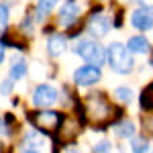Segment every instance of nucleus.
Masks as SVG:
<instances>
[{
	"label": "nucleus",
	"instance_id": "4468645a",
	"mask_svg": "<svg viewBox=\"0 0 153 153\" xmlns=\"http://www.w3.org/2000/svg\"><path fill=\"white\" fill-rule=\"evenodd\" d=\"M2 43H4V45H10V47H14V49H21V51L29 47L27 35H19V33H4Z\"/></svg>",
	"mask_w": 153,
	"mask_h": 153
},
{
	"label": "nucleus",
	"instance_id": "393cba45",
	"mask_svg": "<svg viewBox=\"0 0 153 153\" xmlns=\"http://www.w3.org/2000/svg\"><path fill=\"white\" fill-rule=\"evenodd\" d=\"M2 59H4V43L0 41V63H2Z\"/></svg>",
	"mask_w": 153,
	"mask_h": 153
},
{
	"label": "nucleus",
	"instance_id": "f3484780",
	"mask_svg": "<svg viewBox=\"0 0 153 153\" xmlns=\"http://www.w3.org/2000/svg\"><path fill=\"white\" fill-rule=\"evenodd\" d=\"M114 131H117V135L120 139H133L135 137V125H133V120H120Z\"/></svg>",
	"mask_w": 153,
	"mask_h": 153
},
{
	"label": "nucleus",
	"instance_id": "39448f33",
	"mask_svg": "<svg viewBox=\"0 0 153 153\" xmlns=\"http://www.w3.org/2000/svg\"><path fill=\"white\" fill-rule=\"evenodd\" d=\"M55 102H57V90L51 84H41L35 88V92H33V104L35 106H39L43 110L47 106L55 104Z\"/></svg>",
	"mask_w": 153,
	"mask_h": 153
},
{
	"label": "nucleus",
	"instance_id": "aec40b11",
	"mask_svg": "<svg viewBox=\"0 0 153 153\" xmlns=\"http://www.w3.org/2000/svg\"><path fill=\"white\" fill-rule=\"evenodd\" d=\"M114 98H117L120 104H131V100H133V90L127 88V86H118L117 90H114Z\"/></svg>",
	"mask_w": 153,
	"mask_h": 153
},
{
	"label": "nucleus",
	"instance_id": "1a4fd4ad",
	"mask_svg": "<svg viewBox=\"0 0 153 153\" xmlns=\"http://www.w3.org/2000/svg\"><path fill=\"white\" fill-rule=\"evenodd\" d=\"M78 16H80V4L76 2V0H65L63 4H61V8H59V25L61 27H71V25L78 21Z\"/></svg>",
	"mask_w": 153,
	"mask_h": 153
},
{
	"label": "nucleus",
	"instance_id": "f03ea898",
	"mask_svg": "<svg viewBox=\"0 0 153 153\" xmlns=\"http://www.w3.org/2000/svg\"><path fill=\"white\" fill-rule=\"evenodd\" d=\"M63 118H65V114H61L57 110H47V108H43V110H31L27 114V120L37 131H41L43 135H55L59 131V127H61V123H63Z\"/></svg>",
	"mask_w": 153,
	"mask_h": 153
},
{
	"label": "nucleus",
	"instance_id": "f8f14e48",
	"mask_svg": "<svg viewBox=\"0 0 153 153\" xmlns=\"http://www.w3.org/2000/svg\"><path fill=\"white\" fill-rule=\"evenodd\" d=\"M65 47H68V39L63 35H51L47 39V53L51 55V57H57V55H61L63 51H65Z\"/></svg>",
	"mask_w": 153,
	"mask_h": 153
},
{
	"label": "nucleus",
	"instance_id": "dca6fc26",
	"mask_svg": "<svg viewBox=\"0 0 153 153\" xmlns=\"http://www.w3.org/2000/svg\"><path fill=\"white\" fill-rule=\"evenodd\" d=\"M57 2H61V0H39V4H37V8H35L37 21H45V16L55 8Z\"/></svg>",
	"mask_w": 153,
	"mask_h": 153
},
{
	"label": "nucleus",
	"instance_id": "2eb2a0df",
	"mask_svg": "<svg viewBox=\"0 0 153 153\" xmlns=\"http://www.w3.org/2000/svg\"><path fill=\"white\" fill-rule=\"evenodd\" d=\"M139 104H141V110H147V112H151V110H153V82H149L141 90Z\"/></svg>",
	"mask_w": 153,
	"mask_h": 153
},
{
	"label": "nucleus",
	"instance_id": "20e7f679",
	"mask_svg": "<svg viewBox=\"0 0 153 153\" xmlns=\"http://www.w3.org/2000/svg\"><path fill=\"white\" fill-rule=\"evenodd\" d=\"M74 53L80 55L88 65H96V68H100L106 61V49L94 39H82L80 43H76Z\"/></svg>",
	"mask_w": 153,
	"mask_h": 153
},
{
	"label": "nucleus",
	"instance_id": "6e6552de",
	"mask_svg": "<svg viewBox=\"0 0 153 153\" xmlns=\"http://www.w3.org/2000/svg\"><path fill=\"white\" fill-rule=\"evenodd\" d=\"M131 25L139 31H147L153 27V6H139L131 14Z\"/></svg>",
	"mask_w": 153,
	"mask_h": 153
},
{
	"label": "nucleus",
	"instance_id": "b1692460",
	"mask_svg": "<svg viewBox=\"0 0 153 153\" xmlns=\"http://www.w3.org/2000/svg\"><path fill=\"white\" fill-rule=\"evenodd\" d=\"M33 21H35L33 16H29V14L25 16V21H23V31H27V35L33 31Z\"/></svg>",
	"mask_w": 153,
	"mask_h": 153
},
{
	"label": "nucleus",
	"instance_id": "412c9836",
	"mask_svg": "<svg viewBox=\"0 0 153 153\" xmlns=\"http://www.w3.org/2000/svg\"><path fill=\"white\" fill-rule=\"evenodd\" d=\"M8 19H10V10H8V6H6V4H0V33H6Z\"/></svg>",
	"mask_w": 153,
	"mask_h": 153
},
{
	"label": "nucleus",
	"instance_id": "a878e982",
	"mask_svg": "<svg viewBox=\"0 0 153 153\" xmlns=\"http://www.w3.org/2000/svg\"><path fill=\"white\" fill-rule=\"evenodd\" d=\"M63 153H82V151H80V149H76V147H68Z\"/></svg>",
	"mask_w": 153,
	"mask_h": 153
},
{
	"label": "nucleus",
	"instance_id": "9d476101",
	"mask_svg": "<svg viewBox=\"0 0 153 153\" xmlns=\"http://www.w3.org/2000/svg\"><path fill=\"white\" fill-rule=\"evenodd\" d=\"M110 27H112V23L104 14H92L88 19V33L94 37H104L110 31Z\"/></svg>",
	"mask_w": 153,
	"mask_h": 153
},
{
	"label": "nucleus",
	"instance_id": "ddd939ff",
	"mask_svg": "<svg viewBox=\"0 0 153 153\" xmlns=\"http://www.w3.org/2000/svg\"><path fill=\"white\" fill-rule=\"evenodd\" d=\"M127 49L131 53H149L151 47H149V41L145 35H133L127 41Z\"/></svg>",
	"mask_w": 153,
	"mask_h": 153
},
{
	"label": "nucleus",
	"instance_id": "9b49d317",
	"mask_svg": "<svg viewBox=\"0 0 153 153\" xmlns=\"http://www.w3.org/2000/svg\"><path fill=\"white\" fill-rule=\"evenodd\" d=\"M43 151V137L37 133H27L19 145V153H41Z\"/></svg>",
	"mask_w": 153,
	"mask_h": 153
},
{
	"label": "nucleus",
	"instance_id": "6ab92c4d",
	"mask_svg": "<svg viewBox=\"0 0 153 153\" xmlns=\"http://www.w3.org/2000/svg\"><path fill=\"white\" fill-rule=\"evenodd\" d=\"M131 149H133V153H147L149 151V141H147V137H143V135L133 137V139H131Z\"/></svg>",
	"mask_w": 153,
	"mask_h": 153
},
{
	"label": "nucleus",
	"instance_id": "4be33fe9",
	"mask_svg": "<svg viewBox=\"0 0 153 153\" xmlns=\"http://www.w3.org/2000/svg\"><path fill=\"white\" fill-rule=\"evenodd\" d=\"M92 151H94V153H112V143L106 141V139H102V141H98L94 145Z\"/></svg>",
	"mask_w": 153,
	"mask_h": 153
},
{
	"label": "nucleus",
	"instance_id": "5701e85b",
	"mask_svg": "<svg viewBox=\"0 0 153 153\" xmlns=\"http://www.w3.org/2000/svg\"><path fill=\"white\" fill-rule=\"evenodd\" d=\"M12 88H14V84H12V80L8 78V80H4V82L0 84V94H4V96H8L12 92Z\"/></svg>",
	"mask_w": 153,
	"mask_h": 153
},
{
	"label": "nucleus",
	"instance_id": "bb28decb",
	"mask_svg": "<svg viewBox=\"0 0 153 153\" xmlns=\"http://www.w3.org/2000/svg\"><path fill=\"white\" fill-rule=\"evenodd\" d=\"M141 2V6H151L153 4V0H139Z\"/></svg>",
	"mask_w": 153,
	"mask_h": 153
},
{
	"label": "nucleus",
	"instance_id": "a211bd4d",
	"mask_svg": "<svg viewBox=\"0 0 153 153\" xmlns=\"http://www.w3.org/2000/svg\"><path fill=\"white\" fill-rule=\"evenodd\" d=\"M8 74H10L12 82H14V80H21L25 74H27V63H25L23 59H14L10 63V71H8Z\"/></svg>",
	"mask_w": 153,
	"mask_h": 153
},
{
	"label": "nucleus",
	"instance_id": "0eeeda50",
	"mask_svg": "<svg viewBox=\"0 0 153 153\" xmlns=\"http://www.w3.org/2000/svg\"><path fill=\"white\" fill-rule=\"evenodd\" d=\"M78 129H80V125H78V120L71 117H65L63 118V123H61V127L59 131L55 133L57 135V141L63 143V145H70L78 139Z\"/></svg>",
	"mask_w": 153,
	"mask_h": 153
},
{
	"label": "nucleus",
	"instance_id": "f257e3e1",
	"mask_svg": "<svg viewBox=\"0 0 153 153\" xmlns=\"http://www.w3.org/2000/svg\"><path fill=\"white\" fill-rule=\"evenodd\" d=\"M114 112H120V108H114L108 96L100 90H94L92 94L86 96L82 106V118H86L94 129H106L108 125H112V120L117 118L112 117Z\"/></svg>",
	"mask_w": 153,
	"mask_h": 153
},
{
	"label": "nucleus",
	"instance_id": "7ed1b4c3",
	"mask_svg": "<svg viewBox=\"0 0 153 153\" xmlns=\"http://www.w3.org/2000/svg\"><path fill=\"white\" fill-rule=\"evenodd\" d=\"M106 59H108L110 70L117 71V74H129L133 70V65H135L133 55H131L129 49H127V45H123L118 41L108 45V49H106Z\"/></svg>",
	"mask_w": 153,
	"mask_h": 153
},
{
	"label": "nucleus",
	"instance_id": "423d86ee",
	"mask_svg": "<svg viewBox=\"0 0 153 153\" xmlns=\"http://www.w3.org/2000/svg\"><path fill=\"white\" fill-rule=\"evenodd\" d=\"M100 80V68L96 65H82L74 71V84L76 86H92Z\"/></svg>",
	"mask_w": 153,
	"mask_h": 153
}]
</instances>
